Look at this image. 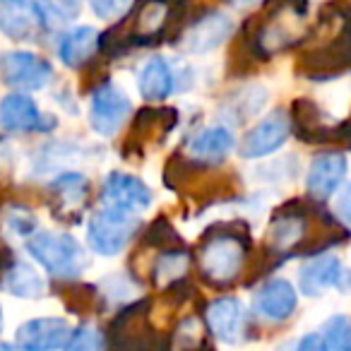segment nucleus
<instances>
[{"mask_svg": "<svg viewBox=\"0 0 351 351\" xmlns=\"http://www.w3.org/2000/svg\"><path fill=\"white\" fill-rule=\"evenodd\" d=\"M250 236L236 224L215 226L200 245V272L212 287H231L243 274Z\"/></svg>", "mask_w": 351, "mask_h": 351, "instance_id": "nucleus-1", "label": "nucleus"}, {"mask_svg": "<svg viewBox=\"0 0 351 351\" xmlns=\"http://www.w3.org/2000/svg\"><path fill=\"white\" fill-rule=\"evenodd\" d=\"M301 77L335 80L351 70V0H341V20L337 34L320 41L311 51H303L296 63Z\"/></svg>", "mask_w": 351, "mask_h": 351, "instance_id": "nucleus-2", "label": "nucleus"}, {"mask_svg": "<svg viewBox=\"0 0 351 351\" xmlns=\"http://www.w3.org/2000/svg\"><path fill=\"white\" fill-rule=\"evenodd\" d=\"M111 351H169V337H161L152 322L149 301L132 303L113 317L108 327Z\"/></svg>", "mask_w": 351, "mask_h": 351, "instance_id": "nucleus-3", "label": "nucleus"}, {"mask_svg": "<svg viewBox=\"0 0 351 351\" xmlns=\"http://www.w3.org/2000/svg\"><path fill=\"white\" fill-rule=\"evenodd\" d=\"M27 250L46 272L58 279H75L87 267V255L82 245L70 234L39 231L27 241Z\"/></svg>", "mask_w": 351, "mask_h": 351, "instance_id": "nucleus-4", "label": "nucleus"}, {"mask_svg": "<svg viewBox=\"0 0 351 351\" xmlns=\"http://www.w3.org/2000/svg\"><path fill=\"white\" fill-rule=\"evenodd\" d=\"M135 229H137V219H132L130 212L104 207L89 221L87 241L94 253L111 258V255H118L130 243Z\"/></svg>", "mask_w": 351, "mask_h": 351, "instance_id": "nucleus-5", "label": "nucleus"}, {"mask_svg": "<svg viewBox=\"0 0 351 351\" xmlns=\"http://www.w3.org/2000/svg\"><path fill=\"white\" fill-rule=\"evenodd\" d=\"M0 80L15 92H39L53 80V68L29 51H8L0 56Z\"/></svg>", "mask_w": 351, "mask_h": 351, "instance_id": "nucleus-6", "label": "nucleus"}, {"mask_svg": "<svg viewBox=\"0 0 351 351\" xmlns=\"http://www.w3.org/2000/svg\"><path fill=\"white\" fill-rule=\"evenodd\" d=\"M132 113V104L118 84L104 82L94 89L92 104H89V125L101 137L116 135Z\"/></svg>", "mask_w": 351, "mask_h": 351, "instance_id": "nucleus-7", "label": "nucleus"}, {"mask_svg": "<svg viewBox=\"0 0 351 351\" xmlns=\"http://www.w3.org/2000/svg\"><path fill=\"white\" fill-rule=\"evenodd\" d=\"M298 287L306 296H322L327 289H351V272L341 267V260L337 255L322 253L311 258L298 272Z\"/></svg>", "mask_w": 351, "mask_h": 351, "instance_id": "nucleus-8", "label": "nucleus"}, {"mask_svg": "<svg viewBox=\"0 0 351 351\" xmlns=\"http://www.w3.org/2000/svg\"><path fill=\"white\" fill-rule=\"evenodd\" d=\"M73 330L63 317H36L17 327L15 344L20 351H56L68 346Z\"/></svg>", "mask_w": 351, "mask_h": 351, "instance_id": "nucleus-9", "label": "nucleus"}, {"mask_svg": "<svg viewBox=\"0 0 351 351\" xmlns=\"http://www.w3.org/2000/svg\"><path fill=\"white\" fill-rule=\"evenodd\" d=\"M101 200L104 207L132 215V212H142L152 205V191L137 176L113 171L106 176V181L101 186Z\"/></svg>", "mask_w": 351, "mask_h": 351, "instance_id": "nucleus-10", "label": "nucleus"}, {"mask_svg": "<svg viewBox=\"0 0 351 351\" xmlns=\"http://www.w3.org/2000/svg\"><path fill=\"white\" fill-rule=\"evenodd\" d=\"M291 135V121L284 111H272L265 116L255 128L245 132L243 142H241V156L245 159H258V156H267L277 152L284 142Z\"/></svg>", "mask_w": 351, "mask_h": 351, "instance_id": "nucleus-11", "label": "nucleus"}, {"mask_svg": "<svg viewBox=\"0 0 351 351\" xmlns=\"http://www.w3.org/2000/svg\"><path fill=\"white\" fill-rule=\"evenodd\" d=\"M56 118H46L27 94H8L0 99V130L5 132H49Z\"/></svg>", "mask_w": 351, "mask_h": 351, "instance_id": "nucleus-12", "label": "nucleus"}, {"mask_svg": "<svg viewBox=\"0 0 351 351\" xmlns=\"http://www.w3.org/2000/svg\"><path fill=\"white\" fill-rule=\"evenodd\" d=\"M346 156L341 152H322L315 159L311 161V169H308L306 188L308 195L315 202H325L327 197H332L339 191L341 181L346 178Z\"/></svg>", "mask_w": 351, "mask_h": 351, "instance_id": "nucleus-13", "label": "nucleus"}, {"mask_svg": "<svg viewBox=\"0 0 351 351\" xmlns=\"http://www.w3.org/2000/svg\"><path fill=\"white\" fill-rule=\"evenodd\" d=\"M207 330L221 341H229V344H239L245 337L248 330V315H245V308L239 298L226 296L217 298L207 306L205 313Z\"/></svg>", "mask_w": 351, "mask_h": 351, "instance_id": "nucleus-14", "label": "nucleus"}, {"mask_svg": "<svg viewBox=\"0 0 351 351\" xmlns=\"http://www.w3.org/2000/svg\"><path fill=\"white\" fill-rule=\"evenodd\" d=\"M253 308L260 317L269 322H284L296 313L298 293L287 279H269L260 287L253 298Z\"/></svg>", "mask_w": 351, "mask_h": 351, "instance_id": "nucleus-15", "label": "nucleus"}, {"mask_svg": "<svg viewBox=\"0 0 351 351\" xmlns=\"http://www.w3.org/2000/svg\"><path fill=\"white\" fill-rule=\"evenodd\" d=\"M44 27L41 12L32 0H0V32L12 41H29Z\"/></svg>", "mask_w": 351, "mask_h": 351, "instance_id": "nucleus-16", "label": "nucleus"}, {"mask_svg": "<svg viewBox=\"0 0 351 351\" xmlns=\"http://www.w3.org/2000/svg\"><path fill=\"white\" fill-rule=\"evenodd\" d=\"M291 130L308 145H330L335 142V125H327L325 113L313 99L301 97L291 104Z\"/></svg>", "mask_w": 351, "mask_h": 351, "instance_id": "nucleus-17", "label": "nucleus"}, {"mask_svg": "<svg viewBox=\"0 0 351 351\" xmlns=\"http://www.w3.org/2000/svg\"><path fill=\"white\" fill-rule=\"evenodd\" d=\"M234 32V20L224 12H207V15L197 17L191 22L186 32V49L195 56L210 53V51L219 49Z\"/></svg>", "mask_w": 351, "mask_h": 351, "instance_id": "nucleus-18", "label": "nucleus"}, {"mask_svg": "<svg viewBox=\"0 0 351 351\" xmlns=\"http://www.w3.org/2000/svg\"><path fill=\"white\" fill-rule=\"evenodd\" d=\"M176 125V111L169 108H145L135 116L130 130V140L128 145H132L135 149H145L149 145H159Z\"/></svg>", "mask_w": 351, "mask_h": 351, "instance_id": "nucleus-19", "label": "nucleus"}, {"mask_svg": "<svg viewBox=\"0 0 351 351\" xmlns=\"http://www.w3.org/2000/svg\"><path fill=\"white\" fill-rule=\"evenodd\" d=\"M176 70L169 60H164L161 56H152L140 70L137 77V87L140 94L147 101H164L166 97H171L176 89Z\"/></svg>", "mask_w": 351, "mask_h": 351, "instance_id": "nucleus-20", "label": "nucleus"}, {"mask_svg": "<svg viewBox=\"0 0 351 351\" xmlns=\"http://www.w3.org/2000/svg\"><path fill=\"white\" fill-rule=\"evenodd\" d=\"M51 195H53V215H77L89 197V181L77 171L60 173L51 183Z\"/></svg>", "mask_w": 351, "mask_h": 351, "instance_id": "nucleus-21", "label": "nucleus"}, {"mask_svg": "<svg viewBox=\"0 0 351 351\" xmlns=\"http://www.w3.org/2000/svg\"><path fill=\"white\" fill-rule=\"evenodd\" d=\"M99 49H101V34L94 27H77L60 39L58 58L63 65L77 70L84 63H89Z\"/></svg>", "mask_w": 351, "mask_h": 351, "instance_id": "nucleus-22", "label": "nucleus"}, {"mask_svg": "<svg viewBox=\"0 0 351 351\" xmlns=\"http://www.w3.org/2000/svg\"><path fill=\"white\" fill-rule=\"evenodd\" d=\"M231 149H234V135H231V130L224 125H215V128L202 130L200 135L191 142V147H188L193 159L205 161V164H217V161L224 159Z\"/></svg>", "mask_w": 351, "mask_h": 351, "instance_id": "nucleus-23", "label": "nucleus"}, {"mask_svg": "<svg viewBox=\"0 0 351 351\" xmlns=\"http://www.w3.org/2000/svg\"><path fill=\"white\" fill-rule=\"evenodd\" d=\"M0 284H3L5 291H10L12 296H20V298H41L46 291V284L39 277V272L34 267H29L27 263H20V260H15L5 269Z\"/></svg>", "mask_w": 351, "mask_h": 351, "instance_id": "nucleus-24", "label": "nucleus"}, {"mask_svg": "<svg viewBox=\"0 0 351 351\" xmlns=\"http://www.w3.org/2000/svg\"><path fill=\"white\" fill-rule=\"evenodd\" d=\"M188 267H191V255L181 248H171L154 260V265L149 269L152 282L156 287H173V284L183 282Z\"/></svg>", "mask_w": 351, "mask_h": 351, "instance_id": "nucleus-25", "label": "nucleus"}, {"mask_svg": "<svg viewBox=\"0 0 351 351\" xmlns=\"http://www.w3.org/2000/svg\"><path fill=\"white\" fill-rule=\"evenodd\" d=\"M36 8L46 27H63L80 15L82 3L80 0H36Z\"/></svg>", "mask_w": 351, "mask_h": 351, "instance_id": "nucleus-26", "label": "nucleus"}, {"mask_svg": "<svg viewBox=\"0 0 351 351\" xmlns=\"http://www.w3.org/2000/svg\"><path fill=\"white\" fill-rule=\"evenodd\" d=\"M320 335L327 351H351V317L332 315L325 320Z\"/></svg>", "mask_w": 351, "mask_h": 351, "instance_id": "nucleus-27", "label": "nucleus"}, {"mask_svg": "<svg viewBox=\"0 0 351 351\" xmlns=\"http://www.w3.org/2000/svg\"><path fill=\"white\" fill-rule=\"evenodd\" d=\"M239 97L234 99V113H236V121H243V118H250L265 106L267 101V92L263 87H248L243 92H236Z\"/></svg>", "mask_w": 351, "mask_h": 351, "instance_id": "nucleus-28", "label": "nucleus"}, {"mask_svg": "<svg viewBox=\"0 0 351 351\" xmlns=\"http://www.w3.org/2000/svg\"><path fill=\"white\" fill-rule=\"evenodd\" d=\"M60 296L63 298L73 296V301H65V306H68L70 311L87 313V311H92L94 303H97V289H94L92 284H70L68 289L60 291Z\"/></svg>", "mask_w": 351, "mask_h": 351, "instance_id": "nucleus-29", "label": "nucleus"}, {"mask_svg": "<svg viewBox=\"0 0 351 351\" xmlns=\"http://www.w3.org/2000/svg\"><path fill=\"white\" fill-rule=\"evenodd\" d=\"M65 351H104V335L92 325H82L73 332Z\"/></svg>", "mask_w": 351, "mask_h": 351, "instance_id": "nucleus-30", "label": "nucleus"}, {"mask_svg": "<svg viewBox=\"0 0 351 351\" xmlns=\"http://www.w3.org/2000/svg\"><path fill=\"white\" fill-rule=\"evenodd\" d=\"M87 3L94 15L101 17V20H113V17H118L121 12L130 10L123 0H87Z\"/></svg>", "mask_w": 351, "mask_h": 351, "instance_id": "nucleus-31", "label": "nucleus"}, {"mask_svg": "<svg viewBox=\"0 0 351 351\" xmlns=\"http://www.w3.org/2000/svg\"><path fill=\"white\" fill-rule=\"evenodd\" d=\"M8 226H10L12 231H17V234H32L34 231V226H36V219L29 215V212H25V210H15L10 217H8Z\"/></svg>", "mask_w": 351, "mask_h": 351, "instance_id": "nucleus-32", "label": "nucleus"}, {"mask_svg": "<svg viewBox=\"0 0 351 351\" xmlns=\"http://www.w3.org/2000/svg\"><path fill=\"white\" fill-rule=\"evenodd\" d=\"M293 351H327V349H325V341H322L320 332H308V335H303L301 339L296 341Z\"/></svg>", "mask_w": 351, "mask_h": 351, "instance_id": "nucleus-33", "label": "nucleus"}, {"mask_svg": "<svg viewBox=\"0 0 351 351\" xmlns=\"http://www.w3.org/2000/svg\"><path fill=\"white\" fill-rule=\"evenodd\" d=\"M335 210H337V217H339V221H344V224L351 229V186L346 188V191L341 193L339 197H337Z\"/></svg>", "mask_w": 351, "mask_h": 351, "instance_id": "nucleus-34", "label": "nucleus"}, {"mask_svg": "<svg viewBox=\"0 0 351 351\" xmlns=\"http://www.w3.org/2000/svg\"><path fill=\"white\" fill-rule=\"evenodd\" d=\"M335 142H349L351 145V116L335 125Z\"/></svg>", "mask_w": 351, "mask_h": 351, "instance_id": "nucleus-35", "label": "nucleus"}, {"mask_svg": "<svg viewBox=\"0 0 351 351\" xmlns=\"http://www.w3.org/2000/svg\"><path fill=\"white\" fill-rule=\"evenodd\" d=\"M236 5H241V8H253V5H258L260 0H234Z\"/></svg>", "mask_w": 351, "mask_h": 351, "instance_id": "nucleus-36", "label": "nucleus"}, {"mask_svg": "<svg viewBox=\"0 0 351 351\" xmlns=\"http://www.w3.org/2000/svg\"><path fill=\"white\" fill-rule=\"evenodd\" d=\"M0 351H20V349L12 346V344H0Z\"/></svg>", "mask_w": 351, "mask_h": 351, "instance_id": "nucleus-37", "label": "nucleus"}, {"mask_svg": "<svg viewBox=\"0 0 351 351\" xmlns=\"http://www.w3.org/2000/svg\"><path fill=\"white\" fill-rule=\"evenodd\" d=\"M0 330H3V308H0Z\"/></svg>", "mask_w": 351, "mask_h": 351, "instance_id": "nucleus-38", "label": "nucleus"}]
</instances>
